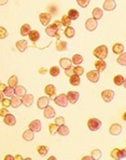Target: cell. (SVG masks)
<instances>
[{"mask_svg":"<svg viewBox=\"0 0 126 160\" xmlns=\"http://www.w3.org/2000/svg\"><path fill=\"white\" fill-rule=\"evenodd\" d=\"M59 30H60V27H58L56 24L47 25V28H45V32H47V36L56 37L57 39H59Z\"/></svg>","mask_w":126,"mask_h":160,"instance_id":"6da1fadb","label":"cell"},{"mask_svg":"<svg viewBox=\"0 0 126 160\" xmlns=\"http://www.w3.org/2000/svg\"><path fill=\"white\" fill-rule=\"evenodd\" d=\"M94 55L98 60H105L108 55V48L106 45H99L94 50Z\"/></svg>","mask_w":126,"mask_h":160,"instance_id":"7a4b0ae2","label":"cell"},{"mask_svg":"<svg viewBox=\"0 0 126 160\" xmlns=\"http://www.w3.org/2000/svg\"><path fill=\"white\" fill-rule=\"evenodd\" d=\"M87 127L91 131H97L100 129L101 127V121L97 118H91L87 121Z\"/></svg>","mask_w":126,"mask_h":160,"instance_id":"3957f363","label":"cell"},{"mask_svg":"<svg viewBox=\"0 0 126 160\" xmlns=\"http://www.w3.org/2000/svg\"><path fill=\"white\" fill-rule=\"evenodd\" d=\"M54 102H55V104H57L58 106H60V107H66L67 105H68V103H69L68 98H67V95H66V94H64V93L55 96Z\"/></svg>","mask_w":126,"mask_h":160,"instance_id":"277c9868","label":"cell"},{"mask_svg":"<svg viewBox=\"0 0 126 160\" xmlns=\"http://www.w3.org/2000/svg\"><path fill=\"white\" fill-rule=\"evenodd\" d=\"M112 159H124L126 158V149H120V148H114L111 152Z\"/></svg>","mask_w":126,"mask_h":160,"instance_id":"5b68a950","label":"cell"},{"mask_svg":"<svg viewBox=\"0 0 126 160\" xmlns=\"http://www.w3.org/2000/svg\"><path fill=\"white\" fill-rule=\"evenodd\" d=\"M66 95H67V98H68V102L70 103V104H75L80 97L79 92L77 91H69Z\"/></svg>","mask_w":126,"mask_h":160,"instance_id":"8992f818","label":"cell"},{"mask_svg":"<svg viewBox=\"0 0 126 160\" xmlns=\"http://www.w3.org/2000/svg\"><path fill=\"white\" fill-rule=\"evenodd\" d=\"M44 92L47 95L50 96L51 100H54L55 98V95H56V88L55 85L53 84H47V87L44 88Z\"/></svg>","mask_w":126,"mask_h":160,"instance_id":"52a82bcc","label":"cell"},{"mask_svg":"<svg viewBox=\"0 0 126 160\" xmlns=\"http://www.w3.org/2000/svg\"><path fill=\"white\" fill-rule=\"evenodd\" d=\"M101 97L105 102L109 103L113 100L114 97V92L112 90H105V91L101 92Z\"/></svg>","mask_w":126,"mask_h":160,"instance_id":"ba28073f","label":"cell"},{"mask_svg":"<svg viewBox=\"0 0 126 160\" xmlns=\"http://www.w3.org/2000/svg\"><path fill=\"white\" fill-rule=\"evenodd\" d=\"M39 19H40V22L43 26H47L52 19V15L50 13H41L39 15Z\"/></svg>","mask_w":126,"mask_h":160,"instance_id":"9c48e42d","label":"cell"},{"mask_svg":"<svg viewBox=\"0 0 126 160\" xmlns=\"http://www.w3.org/2000/svg\"><path fill=\"white\" fill-rule=\"evenodd\" d=\"M85 27L88 32H93V30H95L97 28V19H93V17L92 19H88L85 23Z\"/></svg>","mask_w":126,"mask_h":160,"instance_id":"30bf717a","label":"cell"},{"mask_svg":"<svg viewBox=\"0 0 126 160\" xmlns=\"http://www.w3.org/2000/svg\"><path fill=\"white\" fill-rule=\"evenodd\" d=\"M34 103V95L31 94H25L22 98V104L25 105L26 107H30Z\"/></svg>","mask_w":126,"mask_h":160,"instance_id":"8fae6325","label":"cell"},{"mask_svg":"<svg viewBox=\"0 0 126 160\" xmlns=\"http://www.w3.org/2000/svg\"><path fill=\"white\" fill-rule=\"evenodd\" d=\"M29 129L34 132H40L41 131V121L39 119L32 120L29 123Z\"/></svg>","mask_w":126,"mask_h":160,"instance_id":"7c38bea8","label":"cell"},{"mask_svg":"<svg viewBox=\"0 0 126 160\" xmlns=\"http://www.w3.org/2000/svg\"><path fill=\"white\" fill-rule=\"evenodd\" d=\"M86 77H87V79L91 81V82H97V81L99 80V71H91L87 73V75H86Z\"/></svg>","mask_w":126,"mask_h":160,"instance_id":"4fadbf2b","label":"cell"},{"mask_svg":"<svg viewBox=\"0 0 126 160\" xmlns=\"http://www.w3.org/2000/svg\"><path fill=\"white\" fill-rule=\"evenodd\" d=\"M49 97H47V96H41V97H39L38 102H37V104H38V108L40 109H44L47 106H49Z\"/></svg>","mask_w":126,"mask_h":160,"instance_id":"5bb4252c","label":"cell"},{"mask_svg":"<svg viewBox=\"0 0 126 160\" xmlns=\"http://www.w3.org/2000/svg\"><path fill=\"white\" fill-rule=\"evenodd\" d=\"M109 132H110V134H112V135H119V134H121V132H122V127H121L119 123H114L110 127Z\"/></svg>","mask_w":126,"mask_h":160,"instance_id":"9a60e30c","label":"cell"},{"mask_svg":"<svg viewBox=\"0 0 126 160\" xmlns=\"http://www.w3.org/2000/svg\"><path fill=\"white\" fill-rule=\"evenodd\" d=\"M116 6V3L114 0H105L104 2V9L106 11H113Z\"/></svg>","mask_w":126,"mask_h":160,"instance_id":"2e32d148","label":"cell"},{"mask_svg":"<svg viewBox=\"0 0 126 160\" xmlns=\"http://www.w3.org/2000/svg\"><path fill=\"white\" fill-rule=\"evenodd\" d=\"M59 64H60V67L64 69H67V68H70L71 65H72V61L68 58H63L59 60Z\"/></svg>","mask_w":126,"mask_h":160,"instance_id":"e0dca14e","label":"cell"},{"mask_svg":"<svg viewBox=\"0 0 126 160\" xmlns=\"http://www.w3.org/2000/svg\"><path fill=\"white\" fill-rule=\"evenodd\" d=\"M4 123L6 124V126H14L15 123H16V119H15V117L13 115H11V114H8V115L4 116Z\"/></svg>","mask_w":126,"mask_h":160,"instance_id":"ac0fdd59","label":"cell"},{"mask_svg":"<svg viewBox=\"0 0 126 160\" xmlns=\"http://www.w3.org/2000/svg\"><path fill=\"white\" fill-rule=\"evenodd\" d=\"M55 109L52 106H47L44 108V117L47 118V119H51V118L55 117Z\"/></svg>","mask_w":126,"mask_h":160,"instance_id":"d6986e66","label":"cell"},{"mask_svg":"<svg viewBox=\"0 0 126 160\" xmlns=\"http://www.w3.org/2000/svg\"><path fill=\"white\" fill-rule=\"evenodd\" d=\"M28 37H29V39H30V41H31V42L36 43L37 41L40 39V32H39L38 30H30Z\"/></svg>","mask_w":126,"mask_h":160,"instance_id":"ffe728a7","label":"cell"},{"mask_svg":"<svg viewBox=\"0 0 126 160\" xmlns=\"http://www.w3.org/2000/svg\"><path fill=\"white\" fill-rule=\"evenodd\" d=\"M27 41L26 40H18L16 42V48L19 52H25L26 49L28 48V45H27Z\"/></svg>","mask_w":126,"mask_h":160,"instance_id":"44dd1931","label":"cell"},{"mask_svg":"<svg viewBox=\"0 0 126 160\" xmlns=\"http://www.w3.org/2000/svg\"><path fill=\"white\" fill-rule=\"evenodd\" d=\"M14 94L18 97H23L24 95L26 94V89L22 85H16L14 88Z\"/></svg>","mask_w":126,"mask_h":160,"instance_id":"7402d4cb","label":"cell"},{"mask_svg":"<svg viewBox=\"0 0 126 160\" xmlns=\"http://www.w3.org/2000/svg\"><path fill=\"white\" fill-rule=\"evenodd\" d=\"M68 49V45H67L66 41H63V40H58L57 43H56V50L59 52L63 51H66Z\"/></svg>","mask_w":126,"mask_h":160,"instance_id":"603a6c76","label":"cell"},{"mask_svg":"<svg viewBox=\"0 0 126 160\" xmlns=\"http://www.w3.org/2000/svg\"><path fill=\"white\" fill-rule=\"evenodd\" d=\"M95 67H96V69L98 71H105L106 67H107V63H106L104 60H98L95 62Z\"/></svg>","mask_w":126,"mask_h":160,"instance_id":"cb8c5ba5","label":"cell"},{"mask_svg":"<svg viewBox=\"0 0 126 160\" xmlns=\"http://www.w3.org/2000/svg\"><path fill=\"white\" fill-rule=\"evenodd\" d=\"M69 132H70V130H69L68 127L65 126V124L59 126V127H58V129H57V133L59 135H62V136H66V135H68Z\"/></svg>","mask_w":126,"mask_h":160,"instance_id":"d4e9b609","label":"cell"},{"mask_svg":"<svg viewBox=\"0 0 126 160\" xmlns=\"http://www.w3.org/2000/svg\"><path fill=\"white\" fill-rule=\"evenodd\" d=\"M34 137H35L34 131H31L30 129H29V130H26L25 132L23 133V139L25 140V141H27V142L32 141V140H34Z\"/></svg>","mask_w":126,"mask_h":160,"instance_id":"484cf974","label":"cell"},{"mask_svg":"<svg viewBox=\"0 0 126 160\" xmlns=\"http://www.w3.org/2000/svg\"><path fill=\"white\" fill-rule=\"evenodd\" d=\"M103 14H104L103 9H100V8H95L92 12L93 19H100L101 17H103Z\"/></svg>","mask_w":126,"mask_h":160,"instance_id":"4316f807","label":"cell"},{"mask_svg":"<svg viewBox=\"0 0 126 160\" xmlns=\"http://www.w3.org/2000/svg\"><path fill=\"white\" fill-rule=\"evenodd\" d=\"M68 17L71 19V21H75V19H78L80 16V13L78 12V10H75V9H70L68 12Z\"/></svg>","mask_w":126,"mask_h":160,"instance_id":"83f0119b","label":"cell"},{"mask_svg":"<svg viewBox=\"0 0 126 160\" xmlns=\"http://www.w3.org/2000/svg\"><path fill=\"white\" fill-rule=\"evenodd\" d=\"M112 50H113V53L121 54L124 51V45H123L122 43H114L113 47H112Z\"/></svg>","mask_w":126,"mask_h":160,"instance_id":"f1b7e54d","label":"cell"},{"mask_svg":"<svg viewBox=\"0 0 126 160\" xmlns=\"http://www.w3.org/2000/svg\"><path fill=\"white\" fill-rule=\"evenodd\" d=\"M21 105H22V101L19 100L18 96H12V98H11V106L13 108H18Z\"/></svg>","mask_w":126,"mask_h":160,"instance_id":"f546056e","label":"cell"},{"mask_svg":"<svg viewBox=\"0 0 126 160\" xmlns=\"http://www.w3.org/2000/svg\"><path fill=\"white\" fill-rule=\"evenodd\" d=\"M69 81H70V84L77 87V85L80 84V82H81V79H80V76L75 75V74H73L72 76H70V77H69Z\"/></svg>","mask_w":126,"mask_h":160,"instance_id":"4dcf8cb0","label":"cell"},{"mask_svg":"<svg viewBox=\"0 0 126 160\" xmlns=\"http://www.w3.org/2000/svg\"><path fill=\"white\" fill-rule=\"evenodd\" d=\"M30 30H31V27H30L29 24H24L21 27V35L22 36H28Z\"/></svg>","mask_w":126,"mask_h":160,"instance_id":"1f68e13d","label":"cell"},{"mask_svg":"<svg viewBox=\"0 0 126 160\" xmlns=\"http://www.w3.org/2000/svg\"><path fill=\"white\" fill-rule=\"evenodd\" d=\"M72 63L77 66V65H80L82 64V62H83V58H82V55H80V54H75V55L72 56Z\"/></svg>","mask_w":126,"mask_h":160,"instance_id":"d6a6232c","label":"cell"},{"mask_svg":"<svg viewBox=\"0 0 126 160\" xmlns=\"http://www.w3.org/2000/svg\"><path fill=\"white\" fill-rule=\"evenodd\" d=\"M17 82H18V78H17V76H12L11 78H9V81H8L9 87H11V88L14 89V88L17 85Z\"/></svg>","mask_w":126,"mask_h":160,"instance_id":"836d02e7","label":"cell"},{"mask_svg":"<svg viewBox=\"0 0 126 160\" xmlns=\"http://www.w3.org/2000/svg\"><path fill=\"white\" fill-rule=\"evenodd\" d=\"M124 79L125 78L123 77L122 75H116V77L113 78V82L116 85H119V87H120V85H122L123 83H124Z\"/></svg>","mask_w":126,"mask_h":160,"instance_id":"e575fe53","label":"cell"},{"mask_svg":"<svg viewBox=\"0 0 126 160\" xmlns=\"http://www.w3.org/2000/svg\"><path fill=\"white\" fill-rule=\"evenodd\" d=\"M49 73H50V75H51L52 77H57V76L59 75V73H60V69H59V67H58V66H53V67L50 68Z\"/></svg>","mask_w":126,"mask_h":160,"instance_id":"d590c367","label":"cell"},{"mask_svg":"<svg viewBox=\"0 0 126 160\" xmlns=\"http://www.w3.org/2000/svg\"><path fill=\"white\" fill-rule=\"evenodd\" d=\"M65 35H66L67 38H72L75 35V30L73 29L72 27L68 26V27H66V29H65Z\"/></svg>","mask_w":126,"mask_h":160,"instance_id":"8d00e7d4","label":"cell"},{"mask_svg":"<svg viewBox=\"0 0 126 160\" xmlns=\"http://www.w3.org/2000/svg\"><path fill=\"white\" fill-rule=\"evenodd\" d=\"M116 62L120 65H122V66H126V53L123 52V53L119 54V58L116 60Z\"/></svg>","mask_w":126,"mask_h":160,"instance_id":"74e56055","label":"cell"},{"mask_svg":"<svg viewBox=\"0 0 126 160\" xmlns=\"http://www.w3.org/2000/svg\"><path fill=\"white\" fill-rule=\"evenodd\" d=\"M37 152H38V154L40 155V156H47V152H49V149H47V146H38L37 147Z\"/></svg>","mask_w":126,"mask_h":160,"instance_id":"f35d334b","label":"cell"},{"mask_svg":"<svg viewBox=\"0 0 126 160\" xmlns=\"http://www.w3.org/2000/svg\"><path fill=\"white\" fill-rule=\"evenodd\" d=\"M3 95H6V97H12L14 95V89L11 87H6V90L3 91Z\"/></svg>","mask_w":126,"mask_h":160,"instance_id":"ab89813d","label":"cell"},{"mask_svg":"<svg viewBox=\"0 0 126 160\" xmlns=\"http://www.w3.org/2000/svg\"><path fill=\"white\" fill-rule=\"evenodd\" d=\"M62 25L63 26H66V27H68V26H70L71 24V19L68 17V15H63L62 17Z\"/></svg>","mask_w":126,"mask_h":160,"instance_id":"60d3db41","label":"cell"},{"mask_svg":"<svg viewBox=\"0 0 126 160\" xmlns=\"http://www.w3.org/2000/svg\"><path fill=\"white\" fill-rule=\"evenodd\" d=\"M83 73H84V68L80 66V65H77V66L73 68V74H75V75L81 76L83 75Z\"/></svg>","mask_w":126,"mask_h":160,"instance_id":"b9f144b4","label":"cell"},{"mask_svg":"<svg viewBox=\"0 0 126 160\" xmlns=\"http://www.w3.org/2000/svg\"><path fill=\"white\" fill-rule=\"evenodd\" d=\"M101 152L99 149H94L92 152V157H93V159H100L101 158Z\"/></svg>","mask_w":126,"mask_h":160,"instance_id":"7bdbcfd3","label":"cell"},{"mask_svg":"<svg viewBox=\"0 0 126 160\" xmlns=\"http://www.w3.org/2000/svg\"><path fill=\"white\" fill-rule=\"evenodd\" d=\"M57 129H58V126L56 123H53V124H50L49 126V130H50V133H51L52 135H54L56 132H57Z\"/></svg>","mask_w":126,"mask_h":160,"instance_id":"ee69618b","label":"cell"},{"mask_svg":"<svg viewBox=\"0 0 126 160\" xmlns=\"http://www.w3.org/2000/svg\"><path fill=\"white\" fill-rule=\"evenodd\" d=\"M8 30L6 29L4 27H2V26H0V39H4L8 37Z\"/></svg>","mask_w":126,"mask_h":160,"instance_id":"f6af8a7d","label":"cell"},{"mask_svg":"<svg viewBox=\"0 0 126 160\" xmlns=\"http://www.w3.org/2000/svg\"><path fill=\"white\" fill-rule=\"evenodd\" d=\"M77 2L81 8H86L90 4L91 0H77Z\"/></svg>","mask_w":126,"mask_h":160,"instance_id":"bcb514c9","label":"cell"},{"mask_svg":"<svg viewBox=\"0 0 126 160\" xmlns=\"http://www.w3.org/2000/svg\"><path fill=\"white\" fill-rule=\"evenodd\" d=\"M55 123L57 124L58 127L63 126V124H65V118L64 117H57L55 119Z\"/></svg>","mask_w":126,"mask_h":160,"instance_id":"7dc6e473","label":"cell"},{"mask_svg":"<svg viewBox=\"0 0 126 160\" xmlns=\"http://www.w3.org/2000/svg\"><path fill=\"white\" fill-rule=\"evenodd\" d=\"M2 106L3 107H9V106H11V100H9V97L8 98H3V100H2Z\"/></svg>","mask_w":126,"mask_h":160,"instance_id":"c3c4849f","label":"cell"},{"mask_svg":"<svg viewBox=\"0 0 126 160\" xmlns=\"http://www.w3.org/2000/svg\"><path fill=\"white\" fill-rule=\"evenodd\" d=\"M9 114V110L6 108V107H3V108L0 109V117H4L6 115H8Z\"/></svg>","mask_w":126,"mask_h":160,"instance_id":"681fc988","label":"cell"},{"mask_svg":"<svg viewBox=\"0 0 126 160\" xmlns=\"http://www.w3.org/2000/svg\"><path fill=\"white\" fill-rule=\"evenodd\" d=\"M65 74H66L67 76H69V77H70V76H72L73 75V68H67V69H65Z\"/></svg>","mask_w":126,"mask_h":160,"instance_id":"f907efd6","label":"cell"},{"mask_svg":"<svg viewBox=\"0 0 126 160\" xmlns=\"http://www.w3.org/2000/svg\"><path fill=\"white\" fill-rule=\"evenodd\" d=\"M6 84H3V83H0V92H3L4 90H6Z\"/></svg>","mask_w":126,"mask_h":160,"instance_id":"816d5d0a","label":"cell"},{"mask_svg":"<svg viewBox=\"0 0 126 160\" xmlns=\"http://www.w3.org/2000/svg\"><path fill=\"white\" fill-rule=\"evenodd\" d=\"M4 159H6V160H13V159H14V157L10 156V155H6V156L4 157Z\"/></svg>","mask_w":126,"mask_h":160,"instance_id":"f5cc1de1","label":"cell"},{"mask_svg":"<svg viewBox=\"0 0 126 160\" xmlns=\"http://www.w3.org/2000/svg\"><path fill=\"white\" fill-rule=\"evenodd\" d=\"M39 73H40V74H43V75H44V74L47 73V69H45L44 67H43V68H40V71H39Z\"/></svg>","mask_w":126,"mask_h":160,"instance_id":"db71d44e","label":"cell"},{"mask_svg":"<svg viewBox=\"0 0 126 160\" xmlns=\"http://www.w3.org/2000/svg\"><path fill=\"white\" fill-rule=\"evenodd\" d=\"M54 24H56V25H57L58 27H62V22H59V21H55V22H54Z\"/></svg>","mask_w":126,"mask_h":160,"instance_id":"11a10c76","label":"cell"},{"mask_svg":"<svg viewBox=\"0 0 126 160\" xmlns=\"http://www.w3.org/2000/svg\"><path fill=\"white\" fill-rule=\"evenodd\" d=\"M14 159H16V160H17V159H18V160H23L24 158L21 156V155H16V156L14 157Z\"/></svg>","mask_w":126,"mask_h":160,"instance_id":"9f6ffc18","label":"cell"},{"mask_svg":"<svg viewBox=\"0 0 126 160\" xmlns=\"http://www.w3.org/2000/svg\"><path fill=\"white\" fill-rule=\"evenodd\" d=\"M8 2V0H0V6H4Z\"/></svg>","mask_w":126,"mask_h":160,"instance_id":"6f0895ef","label":"cell"},{"mask_svg":"<svg viewBox=\"0 0 126 160\" xmlns=\"http://www.w3.org/2000/svg\"><path fill=\"white\" fill-rule=\"evenodd\" d=\"M3 93H2V92H0V103L2 102V100H3Z\"/></svg>","mask_w":126,"mask_h":160,"instance_id":"680465c9","label":"cell"},{"mask_svg":"<svg viewBox=\"0 0 126 160\" xmlns=\"http://www.w3.org/2000/svg\"><path fill=\"white\" fill-rule=\"evenodd\" d=\"M82 159H83V160H92L93 157H87V156H86V157H83Z\"/></svg>","mask_w":126,"mask_h":160,"instance_id":"91938a15","label":"cell"},{"mask_svg":"<svg viewBox=\"0 0 126 160\" xmlns=\"http://www.w3.org/2000/svg\"><path fill=\"white\" fill-rule=\"evenodd\" d=\"M123 120H124V121H126V111L124 113V115H123Z\"/></svg>","mask_w":126,"mask_h":160,"instance_id":"94428289","label":"cell"},{"mask_svg":"<svg viewBox=\"0 0 126 160\" xmlns=\"http://www.w3.org/2000/svg\"><path fill=\"white\" fill-rule=\"evenodd\" d=\"M123 84H124V87L126 88V78H125V79H124V83H123Z\"/></svg>","mask_w":126,"mask_h":160,"instance_id":"6125c7cd","label":"cell"},{"mask_svg":"<svg viewBox=\"0 0 126 160\" xmlns=\"http://www.w3.org/2000/svg\"><path fill=\"white\" fill-rule=\"evenodd\" d=\"M49 159H50V160H52V159H53V160H54V159H56V158H55V157H50V158H49Z\"/></svg>","mask_w":126,"mask_h":160,"instance_id":"be15d7a7","label":"cell"}]
</instances>
